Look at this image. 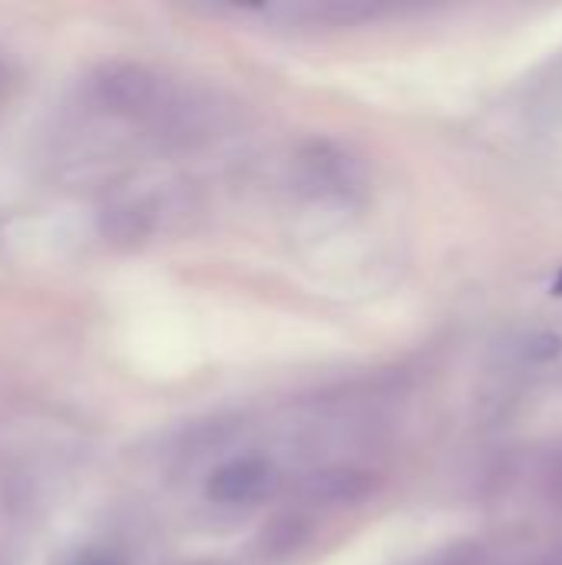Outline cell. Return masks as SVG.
Wrapping results in <instances>:
<instances>
[{"label": "cell", "instance_id": "cell-1", "mask_svg": "<svg viewBox=\"0 0 562 565\" xmlns=\"http://www.w3.org/2000/svg\"><path fill=\"white\" fill-rule=\"evenodd\" d=\"M275 490V470L265 457H232L212 470L205 493L219 507H258Z\"/></svg>", "mask_w": 562, "mask_h": 565}, {"label": "cell", "instance_id": "cell-2", "mask_svg": "<svg viewBox=\"0 0 562 565\" xmlns=\"http://www.w3.org/2000/svg\"><path fill=\"white\" fill-rule=\"evenodd\" d=\"M73 565H123V559H116L113 553H86Z\"/></svg>", "mask_w": 562, "mask_h": 565}, {"label": "cell", "instance_id": "cell-3", "mask_svg": "<svg viewBox=\"0 0 562 565\" xmlns=\"http://www.w3.org/2000/svg\"><path fill=\"white\" fill-rule=\"evenodd\" d=\"M10 83H13V70H10V63L0 56V103L7 99V89H10Z\"/></svg>", "mask_w": 562, "mask_h": 565}, {"label": "cell", "instance_id": "cell-4", "mask_svg": "<svg viewBox=\"0 0 562 565\" xmlns=\"http://www.w3.org/2000/svg\"><path fill=\"white\" fill-rule=\"evenodd\" d=\"M553 295H556V298H562V271L556 275V281H553Z\"/></svg>", "mask_w": 562, "mask_h": 565}]
</instances>
